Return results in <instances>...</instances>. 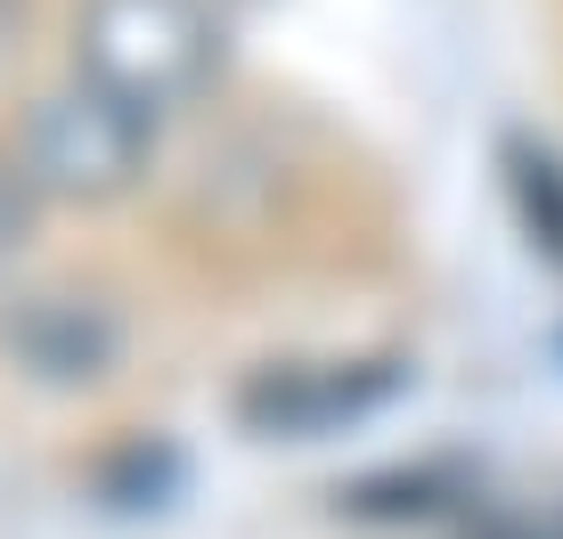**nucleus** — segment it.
I'll use <instances>...</instances> for the list:
<instances>
[{
    "instance_id": "obj_2",
    "label": "nucleus",
    "mask_w": 563,
    "mask_h": 539,
    "mask_svg": "<svg viewBox=\"0 0 563 539\" xmlns=\"http://www.w3.org/2000/svg\"><path fill=\"white\" fill-rule=\"evenodd\" d=\"M140 164H147V114L90 82L49 90L25 114V188H42V197H66V205L123 197L140 180Z\"/></svg>"
},
{
    "instance_id": "obj_3",
    "label": "nucleus",
    "mask_w": 563,
    "mask_h": 539,
    "mask_svg": "<svg viewBox=\"0 0 563 539\" xmlns=\"http://www.w3.org/2000/svg\"><path fill=\"white\" fill-rule=\"evenodd\" d=\"M393 393L384 369H360V360H327V369H269L254 393H245V426L254 433H286V441H310V433H335L343 417L376 409Z\"/></svg>"
},
{
    "instance_id": "obj_4",
    "label": "nucleus",
    "mask_w": 563,
    "mask_h": 539,
    "mask_svg": "<svg viewBox=\"0 0 563 539\" xmlns=\"http://www.w3.org/2000/svg\"><path fill=\"white\" fill-rule=\"evenodd\" d=\"M16 245H25V180L0 172V262H9Z\"/></svg>"
},
{
    "instance_id": "obj_1",
    "label": "nucleus",
    "mask_w": 563,
    "mask_h": 539,
    "mask_svg": "<svg viewBox=\"0 0 563 539\" xmlns=\"http://www.w3.org/2000/svg\"><path fill=\"white\" fill-rule=\"evenodd\" d=\"M221 57L205 0H82V82L140 107L147 123L180 107Z\"/></svg>"
}]
</instances>
